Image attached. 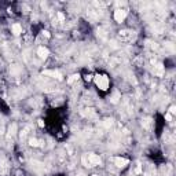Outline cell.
<instances>
[{
	"instance_id": "cell-1",
	"label": "cell",
	"mask_w": 176,
	"mask_h": 176,
	"mask_svg": "<svg viewBox=\"0 0 176 176\" xmlns=\"http://www.w3.org/2000/svg\"><path fill=\"white\" fill-rule=\"evenodd\" d=\"M81 161L85 166H96V165H101L102 164V160L98 154H94V153H88L85 156L81 158Z\"/></svg>"
},
{
	"instance_id": "cell-2",
	"label": "cell",
	"mask_w": 176,
	"mask_h": 176,
	"mask_svg": "<svg viewBox=\"0 0 176 176\" xmlns=\"http://www.w3.org/2000/svg\"><path fill=\"white\" fill-rule=\"evenodd\" d=\"M95 84H96V87L99 89L106 91L109 88V78L105 74H98V76H95Z\"/></svg>"
},
{
	"instance_id": "cell-3",
	"label": "cell",
	"mask_w": 176,
	"mask_h": 176,
	"mask_svg": "<svg viewBox=\"0 0 176 176\" xmlns=\"http://www.w3.org/2000/svg\"><path fill=\"white\" fill-rule=\"evenodd\" d=\"M113 162H114V165L117 166V168H125L129 164V161H128L127 158H124V157H114Z\"/></svg>"
},
{
	"instance_id": "cell-4",
	"label": "cell",
	"mask_w": 176,
	"mask_h": 176,
	"mask_svg": "<svg viewBox=\"0 0 176 176\" xmlns=\"http://www.w3.org/2000/svg\"><path fill=\"white\" fill-rule=\"evenodd\" d=\"M125 17H127V11L125 10L117 8V10L114 11V20L117 21V22H122V21L125 20Z\"/></svg>"
},
{
	"instance_id": "cell-5",
	"label": "cell",
	"mask_w": 176,
	"mask_h": 176,
	"mask_svg": "<svg viewBox=\"0 0 176 176\" xmlns=\"http://www.w3.org/2000/svg\"><path fill=\"white\" fill-rule=\"evenodd\" d=\"M43 74H45V76H51V77H55V78H58V80H62V74L59 73L58 70H44Z\"/></svg>"
},
{
	"instance_id": "cell-6",
	"label": "cell",
	"mask_w": 176,
	"mask_h": 176,
	"mask_svg": "<svg viewBox=\"0 0 176 176\" xmlns=\"http://www.w3.org/2000/svg\"><path fill=\"white\" fill-rule=\"evenodd\" d=\"M37 55H39L41 59H45L50 55V51L45 48V47H39V48H37Z\"/></svg>"
},
{
	"instance_id": "cell-7",
	"label": "cell",
	"mask_w": 176,
	"mask_h": 176,
	"mask_svg": "<svg viewBox=\"0 0 176 176\" xmlns=\"http://www.w3.org/2000/svg\"><path fill=\"white\" fill-rule=\"evenodd\" d=\"M153 73L156 74V76H158V77H161L162 74H164V66H162L161 64H157L154 68H153Z\"/></svg>"
},
{
	"instance_id": "cell-8",
	"label": "cell",
	"mask_w": 176,
	"mask_h": 176,
	"mask_svg": "<svg viewBox=\"0 0 176 176\" xmlns=\"http://www.w3.org/2000/svg\"><path fill=\"white\" fill-rule=\"evenodd\" d=\"M11 32H13L15 36H18V34L22 33V26H21L20 24H14L11 26Z\"/></svg>"
},
{
	"instance_id": "cell-9",
	"label": "cell",
	"mask_w": 176,
	"mask_h": 176,
	"mask_svg": "<svg viewBox=\"0 0 176 176\" xmlns=\"http://www.w3.org/2000/svg\"><path fill=\"white\" fill-rule=\"evenodd\" d=\"M78 77H80L78 74H73V76H70V77L68 78V83L69 84H73L74 81H77V80H78Z\"/></svg>"
},
{
	"instance_id": "cell-10",
	"label": "cell",
	"mask_w": 176,
	"mask_h": 176,
	"mask_svg": "<svg viewBox=\"0 0 176 176\" xmlns=\"http://www.w3.org/2000/svg\"><path fill=\"white\" fill-rule=\"evenodd\" d=\"M118 99H121V96H120V94L116 91V92L113 94V96H112V102H113V103H117Z\"/></svg>"
},
{
	"instance_id": "cell-11",
	"label": "cell",
	"mask_w": 176,
	"mask_h": 176,
	"mask_svg": "<svg viewBox=\"0 0 176 176\" xmlns=\"http://www.w3.org/2000/svg\"><path fill=\"white\" fill-rule=\"evenodd\" d=\"M103 124H105V127H106V128H110L113 125V120H112V118H106Z\"/></svg>"
},
{
	"instance_id": "cell-12",
	"label": "cell",
	"mask_w": 176,
	"mask_h": 176,
	"mask_svg": "<svg viewBox=\"0 0 176 176\" xmlns=\"http://www.w3.org/2000/svg\"><path fill=\"white\" fill-rule=\"evenodd\" d=\"M87 112H83V114L84 116H94L95 114V110L94 109H85Z\"/></svg>"
},
{
	"instance_id": "cell-13",
	"label": "cell",
	"mask_w": 176,
	"mask_h": 176,
	"mask_svg": "<svg viewBox=\"0 0 176 176\" xmlns=\"http://www.w3.org/2000/svg\"><path fill=\"white\" fill-rule=\"evenodd\" d=\"M15 129H17V125L13 124V125L10 127V129H8V135H10V136H13V135L15 133Z\"/></svg>"
},
{
	"instance_id": "cell-14",
	"label": "cell",
	"mask_w": 176,
	"mask_h": 176,
	"mask_svg": "<svg viewBox=\"0 0 176 176\" xmlns=\"http://www.w3.org/2000/svg\"><path fill=\"white\" fill-rule=\"evenodd\" d=\"M29 145L30 146H39V140H37V139H34V138H32V139H30L29 140Z\"/></svg>"
},
{
	"instance_id": "cell-15",
	"label": "cell",
	"mask_w": 176,
	"mask_h": 176,
	"mask_svg": "<svg viewBox=\"0 0 176 176\" xmlns=\"http://www.w3.org/2000/svg\"><path fill=\"white\" fill-rule=\"evenodd\" d=\"M57 15H58V20L61 21V22H64V21H65V15L62 14V13H58Z\"/></svg>"
},
{
	"instance_id": "cell-16",
	"label": "cell",
	"mask_w": 176,
	"mask_h": 176,
	"mask_svg": "<svg viewBox=\"0 0 176 176\" xmlns=\"http://www.w3.org/2000/svg\"><path fill=\"white\" fill-rule=\"evenodd\" d=\"M142 125L143 127H146V128H149V125H150V120H145V121L142 122Z\"/></svg>"
},
{
	"instance_id": "cell-17",
	"label": "cell",
	"mask_w": 176,
	"mask_h": 176,
	"mask_svg": "<svg viewBox=\"0 0 176 176\" xmlns=\"http://www.w3.org/2000/svg\"><path fill=\"white\" fill-rule=\"evenodd\" d=\"M175 113V106H171V109H169V114H173Z\"/></svg>"
},
{
	"instance_id": "cell-18",
	"label": "cell",
	"mask_w": 176,
	"mask_h": 176,
	"mask_svg": "<svg viewBox=\"0 0 176 176\" xmlns=\"http://www.w3.org/2000/svg\"><path fill=\"white\" fill-rule=\"evenodd\" d=\"M165 117H166V120H168V121H171V120H172V117H171V114H169V113H168V114H166Z\"/></svg>"
}]
</instances>
